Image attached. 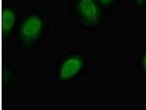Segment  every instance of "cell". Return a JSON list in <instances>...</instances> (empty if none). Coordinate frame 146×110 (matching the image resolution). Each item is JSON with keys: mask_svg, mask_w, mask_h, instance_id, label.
I'll use <instances>...</instances> for the list:
<instances>
[{"mask_svg": "<svg viewBox=\"0 0 146 110\" xmlns=\"http://www.w3.org/2000/svg\"><path fill=\"white\" fill-rule=\"evenodd\" d=\"M88 66V54L84 48L78 44L66 45L54 59L53 82L71 85L82 77Z\"/></svg>", "mask_w": 146, "mask_h": 110, "instance_id": "1", "label": "cell"}, {"mask_svg": "<svg viewBox=\"0 0 146 110\" xmlns=\"http://www.w3.org/2000/svg\"><path fill=\"white\" fill-rule=\"evenodd\" d=\"M50 24L48 15L43 12L22 14L11 44L20 49L36 45L47 33Z\"/></svg>", "mask_w": 146, "mask_h": 110, "instance_id": "2", "label": "cell"}, {"mask_svg": "<svg viewBox=\"0 0 146 110\" xmlns=\"http://www.w3.org/2000/svg\"><path fill=\"white\" fill-rule=\"evenodd\" d=\"M77 16L87 26H97L100 20V11L94 0H78L77 5Z\"/></svg>", "mask_w": 146, "mask_h": 110, "instance_id": "3", "label": "cell"}, {"mask_svg": "<svg viewBox=\"0 0 146 110\" xmlns=\"http://www.w3.org/2000/svg\"><path fill=\"white\" fill-rule=\"evenodd\" d=\"M22 13L11 7H6L2 12V34L5 44L11 43Z\"/></svg>", "mask_w": 146, "mask_h": 110, "instance_id": "4", "label": "cell"}, {"mask_svg": "<svg viewBox=\"0 0 146 110\" xmlns=\"http://www.w3.org/2000/svg\"><path fill=\"white\" fill-rule=\"evenodd\" d=\"M99 1H101V2H102L107 3V2H110V1H112V0H99Z\"/></svg>", "mask_w": 146, "mask_h": 110, "instance_id": "5", "label": "cell"}]
</instances>
